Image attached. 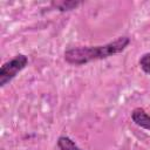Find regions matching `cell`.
<instances>
[{
    "mask_svg": "<svg viewBox=\"0 0 150 150\" xmlns=\"http://www.w3.org/2000/svg\"><path fill=\"white\" fill-rule=\"evenodd\" d=\"M130 43V38L127 35L118 36L114 41L100 46H79L68 48L64 52V60L69 64L82 66L91 61L108 59L122 53Z\"/></svg>",
    "mask_w": 150,
    "mask_h": 150,
    "instance_id": "cell-1",
    "label": "cell"
},
{
    "mask_svg": "<svg viewBox=\"0 0 150 150\" xmlns=\"http://www.w3.org/2000/svg\"><path fill=\"white\" fill-rule=\"evenodd\" d=\"M28 64V57L25 54H16L6 61L0 68V87H5Z\"/></svg>",
    "mask_w": 150,
    "mask_h": 150,
    "instance_id": "cell-2",
    "label": "cell"
},
{
    "mask_svg": "<svg viewBox=\"0 0 150 150\" xmlns=\"http://www.w3.org/2000/svg\"><path fill=\"white\" fill-rule=\"evenodd\" d=\"M131 120L136 125L150 131V115L143 108H135L131 112Z\"/></svg>",
    "mask_w": 150,
    "mask_h": 150,
    "instance_id": "cell-3",
    "label": "cell"
},
{
    "mask_svg": "<svg viewBox=\"0 0 150 150\" xmlns=\"http://www.w3.org/2000/svg\"><path fill=\"white\" fill-rule=\"evenodd\" d=\"M82 2L81 1H75V0H59V1H52L50 5L55 9L60 12H68L71 9H75L77 6H80Z\"/></svg>",
    "mask_w": 150,
    "mask_h": 150,
    "instance_id": "cell-4",
    "label": "cell"
},
{
    "mask_svg": "<svg viewBox=\"0 0 150 150\" xmlns=\"http://www.w3.org/2000/svg\"><path fill=\"white\" fill-rule=\"evenodd\" d=\"M57 148H59V150H82L68 136H60L59 137V139H57Z\"/></svg>",
    "mask_w": 150,
    "mask_h": 150,
    "instance_id": "cell-5",
    "label": "cell"
},
{
    "mask_svg": "<svg viewBox=\"0 0 150 150\" xmlns=\"http://www.w3.org/2000/svg\"><path fill=\"white\" fill-rule=\"evenodd\" d=\"M138 64H139L141 69L144 73H146V74L150 75V52L149 53H145V54H143L141 56V59L138 60Z\"/></svg>",
    "mask_w": 150,
    "mask_h": 150,
    "instance_id": "cell-6",
    "label": "cell"
},
{
    "mask_svg": "<svg viewBox=\"0 0 150 150\" xmlns=\"http://www.w3.org/2000/svg\"><path fill=\"white\" fill-rule=\"evenodd\" d=\"M1 150H4V149H1Z\"/></svg>",
    "mask_w": 150,
    "mask_h": 150,
    "instance_id": "cell-7",
    "label": "cell"
}]
</instances>
